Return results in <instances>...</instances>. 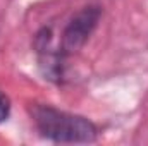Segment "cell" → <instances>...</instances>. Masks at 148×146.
<instances>
[{
    "mask_svg": "<svg viewBox=\"0 0 148 146\" xmlns=\"http://www.w3.org/2000/svg\"><path fill=\"white\" fill-rule=\"evenodd\" d=\"M29 113L40 134L55 143H93L98 136V129L91 120L50 105L35 103L29 107Z\"/></svg>",
    "mask_w": 148,
    "mask_h": 146,
    "instance_id": "obj_1",
    "label": "cell"
},
{
    "mask_svg": "<svg viewBox=\"0 0 148 146\" xmlns=\"http://www.w3.org/2000/svg\"><path fill=\"white\" fill-rule=\"evenodd\" d=\"M102 17V9L98 5H86L83 7L64 28L62 33V53L71 55L79 52L91 33L95 31L98 21Z\"/></svg>",
    "mask_w": 148,
    "mask_h": 146,
    "instance_id": "obj_2",
    "label": "cell"
},
{
    "mask_svg": "<svg viewBox=\"0 0 148 146\" xmlns=\"http://www.w3.org/2000/svg\"><path fill=\"white\" fill-rule=\"evenodd\" d=\"M9 112H10V105H9V100L5 96H0V124L3 120H7L9 117Z\"/></svg>",
    "mask_w": 148,
    "mask_h": 146,
    "instance_id": "obj_3",
    "label": "cell"
}]
</instances>
